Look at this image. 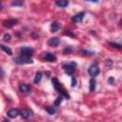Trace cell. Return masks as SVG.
Wrapping results in <instances>:
<instances>
[{
	"instance_id": "6da1fadb",
	"label": "cell",
	"mask_w": 122,
	"mask_h": 122,
	"mask_svg": "<svg viewBox=\"0 0 122 122\" xmlns=\"http://www.w3.org/2000/svg\"><path fill=\"white\" fill-rule=\"evenodd\" d=\"M51 82H52V86L54 87V89L58 92V93L61 95V96H63V97H65V98H70V95L67 93V91H66V89L63 87V85L58 81V79L57 78H52L51 79Z\"/></svg>"
},
{
	"instance_id": "7a4b0ae2",
	"label": "cell",
	"mask_w": 122,
	"mask_h": 122,
	"mask_svg": "<svg viewBox=\"0 0 122 122\" xmlns=\"http://www.w3.org/2000/svg\"><path fill=\"white\" fill-rule=\"evenodd\" d=\"M76 63L73 62V61H71V62H68V63H65L63 64V70L65 71V72L68 74V75H72L74 73V71H75V68H76Z\"/></svg>"
},
{
	"instance_id": "3957f363",
	"label": "cell",
	"mask_w": 122,
	"mask_h": 122,
	"mask_svg": "<svg viewBox=\"0 0 122 122\" xmlns=\"http://www.w3.org/2000/svg\"><path fill=\"white\" fill-rule=\"evenodd\" d=\"M14 62L16 64H19V65H25V64H31V63H33V60L31 59V57L20 55V56H17V57L14 58Z\"/></svg>"
},
{
	"instance_id": "277c9868",
	"label": "cell",
	"mask_w": 122,
	"mask_h": 122,
	"mask_svg": "<svg viewBox=\"0 0 122 122\" xmlns=\"http://www.w3.org/2000/svg\"><path fill=\"white\" fill-rule=\"evenodd\" d=\"M88 72H89V74H90L92 77H95L96 75H98L99 72H100V70H99V67H98L97 63H92V64L89 67Z\"/></svg>"
},
{
	"instance_id": "5b68a950",
	"label": "cell",
	"mask_w": 122,
	"mask_h": 122,
	"mask_svg": "<svg viewBox=\"0 0 122 122\" xmlns=\"http://www.w3.org/2000/svg\"><path fill=\"white\" fill-rule=\"evenodd\" d=\"M17 19H14V18H10V19H6L3 21V26L10 29V28H12L13 26H15L17 24Z\"/></svg>"
},
{
	"instance_id": "8992f818",
	"label": "cell",
	"mask_w": 122,
	"mask_h": 122,
	"mask_svg": "<svg viewBox=\"0 0 122 122\" xmlns=\"http://www.w3.org/2000/svg\"><path fill=\"white\" fill-rule=\"evenodd\" d=\"M20 52H21L22 55H24V56L30 57V55H31L32 52H33V49H32V48H30V47H23V48L20 49Z\"/></svg>"
},
{
	"instance_id": "52a82bcc",
	"label": "cell",
	"mask_w": 122,
	"mask_h": 122,
	"mask_svg": "<svg viewBox=\"0 0 122 122\" xmlns=\"http://www.w3.org/2000/svg\"><path fill=\"white\" fill-rule=\"evenodd\" d=\"M84 16H85V12H84V11H81V12H79V13L73 15V16L71 17V21H72L73 23H80V22L82 21V19L84 18Z\"/></svg>"
},
{
	"instance_id": "ba28073f",
	"label": "cell",
	"mask_w": 122,
	"mask_h": 122,
	"mask_svg": "<svg viewBox=\"0 0 122 122\" xmlns=\"http://www.w3.org/2000/svg\"><path fill=\"white\" fill-rule=\"evenodd\" d=\"M31 114H32V112L30 110H29V109H23V110L20 111V115L24 119L29 118L30 116H31Z\"/></svg>"
},
{
	"instance_id": "9c48e42d",
	"label": "cell",
	"mask_w": 122,
	"mask_h": 122,
	"mask_svg": "<svg viewBox=\"0 0 122 122\" xmlns=\"http://www.w3.org/2000/svg\"><path fill=\"white\" fill-rule=\"evenodd\" d=\"M44 58L49 62H55L56 56L51 52H44Z\"/></svg>"
},
{
	"instance_id": "30bf717a",
	"label": "cell",
	"mask_w": 122,
	"mask_h": 122,
	"mask_svg": "<svg viewBox=\"0 0 122 122\" xmlns=\"http://www.w3.org/2000/svg\"><path fill=\"white\" fill-rule=\"evenodd\" d=\"M19 90L23 93H30V87L25 83H21L19 85Z\"/></svg>"
},
{
	"instance_id": "8fae6325",
	"label": "cell",
	"mask_w": 122,
	"mask_h": 122,
	"mask_svg": "<svg viewBox=\"0 0 122 122\" xmlns=\"http://www.w3.org/2000/svg\"><path fill=\"white\" fill-rule=\"evenodd\" d=\"M59 42L60 41H59L58 37H51L48 40V45L51 46V47H56V46H58Z\"/></svg>"
},
{
	"instance_id": "7c38bea8",
	"label": "cell",
	"mask_w": 122,
	"mask_h": 122,
	"mask_svg": "<svg viewBox=\"0 0 122 122\" xmlns=\"http://www.w3.org/2000/svg\"><path fill=\"white\" fill-rule=\"evenodd\" d=\"M18 114H20V112L16 109H11L8 112V116L10 117V118H15Z\"/></svg>"
},
{
	"instance_id": "4fadbf2b",
	"label": "cell",
	"mask_w": 122,
	"mask_h": 122,
	"mask_svg": "<svg viewBox=\"0 0 122 122\" xmlns=\"http://www.w3.org/2000/svg\"><path fill=\"white\" fill-rule=\"evenodd\" d=\"M59 29H60V25H59L58 22L53 21V22L51 24V32H56Z\"/></svg>"
},
{
	"instance_id": "5bb4252c",
	"label": "cell",
	"mask_w": 122,
	"mask_h": 122,
	"mask_svg": "<svg viewBox=\"0 0 122 122\" xmlns=\"http://www.w3.org/2000/svg\"><path fill=\"white\" fill-rule=\"evenodd\" d=\"M55 4L60 8H66L69 5V2L66 0H57V1H55Z\"/></svg>"
},
{
	"instance_id": "9a60e30c",
	"label": "cell",
	"mask_w": 122,
	"mask_h": 122,
	"mask_svg": "<svg viewBox=\"0 0 122 122\" xmlns=\"http://www.w3.org/2000/svg\"><path fill=\"white\" fill-rule=\"evenodd\" d=\"M95 86H96V81L94 80V78H92L90 80V92H94Z\"/></svg>"
},
{
	"instance_id": "2e32d148",
	"label": "cell",
	"mask_w": 122,
	"mask_h": 122,
	"mask_svg": "<svg viewBox=\"0 0 122 122\" xmlns=\"http://www.w3.org/2000/svg\"><path fill=\"white\" fill-rule=\"evenodd\" d=\"M1 49H2L6 53H8L9 55H11V54H12V51L10 50V48H9V47H7V46H5V45H1Z\"/></svg>"
},
{
	"instance_id": "e0dca14e",
	"label": "cell",
	"mask_w": 122,
	"mask_h": 122,
	"mask_svg": "<svg viewBox=\"0 0 122 122\" xmlns=\"http://www.w3.org/2000/svg\"><path fill=\"white\" fill-rule=\"evenodd\" d=\"M41 79H42V73H41L40 71L36 72L35 77H34V83H35V84H38V83L41 81Z\"/></svg>"
},
{
	"instance_id": "ac0fdd59",
	"label": "cell",
	"mask_w": 122,
	"mask_h": 122,
	"mask_svg": "<svg viewBox=\"0 0 122 122\" xmlns=\"http://www.w3.org/2000/svg\"><path fill=\"white\" fill-rule=\"evenodd\" d=\"M45 110L50 113V114H53V113H55V112H56V110H55V108L54 107H52V106H49V107H46L45 108Z\"/></svg>"
},
{
	"instance_id": "d6986e66",
	"label": "cell",
	"mask_w": 122,
	"mask_h": 122,
	"mask_svg": "<svg viewBox=\"0 0 122 122\" xmlns=\"http://www.w3.org/2000/svg\"><path fill=\"white\" fill-rule=\"evenodd\" d=\"M24 5L23 1H13L11 2V6H15V7H21Z\"/></svg>"
},
{
	"instance_id": "ffe728a7",
	"label": "cell",
	"mask_w": 122,
	"mask_h": 122,
	"mask_svg": "<svg viewBox=\"0 0 122 122\" xmlns=\"http://www.w3.org/2000/svg\"><path fill=\"white\" fill-rule=\"evenodd\" d=\"M80 52L83 54V55H92L93 52L91 51H87V50H81Z\"/></svg>"
},
{
	"instance_id": "44dd1931",
	"label": "cell",
	"mask_w": 122,
	"mask_h": 122,
	"mask_svg": "<svg viewBox=\"0 0 122 122\" xmlns=\"http://www.w3.org/2000/svg\"><path fill=\"white\" fill-rule=\"evenodd\" d=\"M62 100H63V96H58L57 98H56V100H55V102H54V105L55 106H58V105H60L61 104V102H62Z\"/></svg>"
},
{
	"instance_id": "7402d4cb",
	"label": "cell",
	"mask_w": 122,
	"mask_h": 122,
	"mask_svg": "<svg viewBox=\"0 0 122 122\" xmlns=\"http://www.w3.org/2000/svg\"><path fill=\"white\" fill-rule=\"evenodd\" d=\"M110 45H111L112 47L116 48V49H119V50H121V49H122V45H119V44L114 43V42H110Z\"/></svg>"
},
{
	"instance_id": "603a6c76",
	"label": "cell",
	"mask_w": 122,
	"mask_h": 122,
	"mask_svg": "<svg viewBox=\"0 0 122 122\" xmlns=\"http://www.w3.org/2000/svg\"><path fill=\"white\" fill-rule=\"evenodd\" d=\"M72 51V48L71 47H67L66 49L63 50V53L64 54H68V53H71Z\"/></svg>"
},
{
	"instance_id": "cb8c5ba5",
	"label": "cell",
	"mask_w": 122,
	"mask_h": 122,
	"mask_svg": "<svg viewBox=\"0 0 122 122\" xmlns=\"http://www.w3.org/2000/svg\"><path fill=\"white\" fill-rule=\"evenodd\" d=\"M3 39H4V41H10V33H5L4 36H3Z\"/></svg>"
},
{
	"instance_id": "d4e9b609",
	"label": "cell",
	"mask_w": 122,
	"mask_h": 122,
	"mask_svg": "<svg viewBox=\"0 0 122 122\" xmlns=\"http://www.w3.org/2000/svg\"><path fill=\"white\" fill-rule=\"evenodd\" d=\"M65 34H66V35H69V36H71V37H74V34H73L70 30H67L65 31Z\"/></svg>"
},
{
	"instance_id": "484cf974",
	"label": "cell",
	"mask_w": 122,
	"mask_h": 122,
	"mask_svg": "<svg viewBox=\"0 0 122 122\" xmlns=\"http://www.w3.org/2000/svg\"><path fill=\"white\" fill-rule=\"evenodd\" d=\"M76 83H77L76 79H75L74 77H72V78H71V87H75V86H76Z\"/></svg>"
},
{
	"instance_id": "4316f807",
	"label": "cell",
	"mask_w": 122,
	"mask_h": 122,
	"mask_svg": "<svg viewBox=\"0 0 122 122\" xmlns=\"http://www.w3.org/2000/svg\"><path fill=\"white\" fill-rule=\"evenodd\" d=\"M109 82H110V84H112V83H114V79L112 77H110L109 78Z\"/></svg>"
},
{
	"instance_id": "83f0119b",
	"label": "cell",
	"mask_w": 122,
	"mask_h": 122,
	"mask_svg": "<svg viewBox=\"0 0 122 122\" xmlns=\"http://www.w3.org/2000/svg\"><path fill=\"white\" fill-rule=\"evenodd\" d=\"M119 26H120V27H122V19H121V20H120V22H119Z\"/></svg>"
},
{
	"instance_id": "f1b7e54d",
	"label": "cell",
	"mask_w": 122,
	"mask_h": 122,
	"mask_svg": "<svg viewBox=\"0 0 122 122\" xmlns=\"http://www.w3.org/2000/svg\"><path fill=\"white\" fill-rule=\"evenodd\" d=\"M2 122H10V121H9V120H8V119H4V120H3V121H2Z\"/></svg>"
}]
</instances>
